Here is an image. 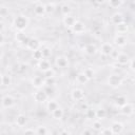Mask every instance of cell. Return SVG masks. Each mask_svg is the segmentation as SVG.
<instances>
[{
  "label": "cell",
  "mask_w": 135,
  "mask_h": 135,
  "mask_svg": "<svg viewBox=\"0 0 135 135\" xmlns=\"http://www.w3.org/2000/svg\"><path fill=\"white\" fill-rule=\"evenodd\" d=\"M55 77L54 78H45V85L46 86H53L55 84Z\"/></svg>",
  "instance_id": "ab89813d"
},
{
  "label": "cell",
  "mask_w": 135,
  "mask_h": 135,
  "mask_svg": "<svg viewBox=\"0 0 135 135\" xmlns=\"http://www.w3.org/2000/svg\"><path fill=\"white\" fill-rule=\"evenodd\" d=\"M40 46H41V42L37 38H30V40L26 44V47L32 52L40 50Z\"/></svg>",
  "instance_id": "9c48e42d"
},
{
  "label": "cell",
  "mask_w": 135,
  "mask_h": 135,
  "mask_svg": "<svg viewBox=\"0 0 135 135\" xmlns=\"http://www.w3.org/2000/svg\"><path fill=\"white\" fill-rule=\"evenodd\" d=\"M83 73L85 74V76L88 77V79H89V80L93 79V78H94V76H95V71H94L93 69H91V68H86V69L83 71Z\"/></svg>",
  "instance_id": "e575fe53"
},
{
  "label": "cell",
  "mask_w": 135,
  "mask_h": 135,
  "mask_svg": "<svg viewBox=\"0 0 135 135\" xmlns=\"http://www.w3.org/2000/svg\"><path fill=\"white\" fill-rule=\"evenodd\" d=\"M12 76L8 74H1V85L2 86H9L12 84Z\"/></svg>",
  "instance_id": "603a6c76"
},
{
  "label": "cell",
  "mask_w": 135,
  "mask_h": 135,
  "mask_svg": "<svg viewBox=\"0 0 135 135\" xmlns=\"http://www.w3.org/2000/svg\"><path fill=\"white\" fill-rule=\"evenodd\" d=\"M34 14L36 16H43L46 14L45 12V3L42 2H36L34 6Z\"/></svg>",
  "instance_id": "30bf717a"
},
{
  "label": "cell",
  "mask_w": 135,
  "mask_h": 135,
  "mask_svg": "<svg viewBox=\"0 0 135 135\" xmlns=\"http://www.w3.org/2000/svg\"><path fill=\"white\" fill-rule=\"evenodd\" d=\"M54 11H55V3H51V2L45 3V12H46V14H52Z\"/></svg>",
  "instance_id": "d590c367"
},
{
  "label": "cell",
  "mask_w": 135,
  "mask_h": 135,
  "mask_svg": "<svg viewBox=\"0 0 135 135\" xmlns=\"http://www.w3.org/2000/svg\"><path fill=\"white\" fill-rule=\"evenodd\" d=\"M33 97H34V100L36 101V102H39V103H43V102H45L47 99H49V95H47V93L44 91V90H37L35 93H34V95H33Z\"/></svg>",
  "instance_id": "3957f363"
},
{
  "label": "cell",
  "mask_w": 135,
  "mask_h": 135,
  "mask_svg": "<svg viewBox=\"0 0 135 135\" xmlns=\"http://www.w3.org/2000/svg\"><path fill=\"white\" fill-rule=\"evenodd\" d=\"M55 63H56V65H57L58 68H60V69H65V68H68V65H69V59H68V57H65V56H63V55H60V56H57V57H56Z\"/></svg>",
  "instance_id": "7c38bea8"
},
{
  "label": "cell",
  "mask_w": 135,
  "mask_h": 135,
  "mask_svg": "<svg viewBox=\"0 0 135 135\" xmlns=\"http://www.w3.org/2000/svg\"><path fill=\"white\" fill-rule=\"evenodd\" d=\"M58 135H72V134H71V132L68 131V130H62V131L59 132Z\"/></svg>",
  "instance_id": "f6af8a7d"
},
{
  "label": "cell",
  "mask_w": 135,
  "mask_h": 135,
  "mask_svg": "<svg viewBox=\"0 0 135 135\" xmlns=\"http://www.w3.org/2000/svg\"><path fill=\"white\" fill-rule=\"evenodd\" d=\"M134 105L132 104V103H130V102H128V103H126L122 108H120V112H121V114H123V115H126V116H130V115H132L133 113H134Z\"/></svg>",
  "instance_id": "d6986e66"
},
{
  "label": "cell",
  "mask_w": 135,
  "mask_h": 135,
  "mask_svg": "<svg viewBox=\"0 0 135 135\" xmlns=\"http://www.w3.org/2000/svg\"><path fill=\"white\" fill-rule=\"evenodd\" d=\"M15 123L18 126V127H24L26 123H27V117L24 115V114H18L15 118Z\"/></svg>",
  "instance_id": "44dd1931"
},
{
  "label": "cell",
  "mask_w": 135,
  "mask_h": 135,
  "mask_svg": "<svg viewBox=\"0 0 135 135\" xmlns=\"http://www.w3.org/2000/svg\"><path fill=\"white\" fill-rule=\"evenodd\" d=\"M60 12H61V14L63 15V17L69 16V15H72V14H71V13H72V7H71L70 4L63 3V4H61V6H60Z\"/></svg>",
  "instance_id": "d4e9b609"
},
{
  "label": "cell",
  "mask_w": 135,
  "mask_h": 135,
  "mask_svg": "<svg viewBox=\"0 0 135 135\" xmlns=\"http://www.w3.org/2000/svg\"><path fill=\"white\" fill-rule=\"evenodd\" d=\"M71 98L74 101H82L84 99V91L80 88H75L71 91Z\"/></svg>",
  "instance_id": "277c9868"
},
{
  "label": "cell",
  "mask_w": 135,
  "mask_h": 135,
  "mask_svg": "<svg viewBox=\"0 0 135 135\" xmlns=\"http://www.w3.org/2000/svg\"><path fill=\"white\" fill-rule=\"evenodd\" d=\"M46 135H53V134H52V133H47Z\"/></svg>",
  "instance_id": "7dc6e473"
},
{
  "label": "cell",
  "mask_w": 135,
  "mask_h": 135,
  "mask_svg": "<svg viewBox=\"0 0 135 135\" xmlns=\"http://www.w3.org/2000/svg\"><path fill=\"white\" fill-rule=\"evenodd\" d=\"M32 57L33 59L37 60V61H40L43 59V54H42V50H37V51H34L33 54H32Z\"/></svg>",
  "instance_id": "1f68e13d"
},
{
  "label": "cell",
  "mask_w": 135,
  "mask_h": 135,
  "mask_svg": "<svg viewBox=\"0 0 135 135\" xmlns=\"http://www.w3.org/2000/svg\"><path fill=\"white\" fill-rule=\"evenodd\" d=\"M76 81L79 84H85L89 81V79H88V77L85 76V74L83 72H80V73H78L76 75Z\"/></svg>",
  "instance_id": "83f0119b"
},
{
  "label": "cell",
  "mask_w": 135,
  "mask_h": 135,
  "mask_svg": "<svg viewBox=\"0 0 135 135\" xmlns=\"http://www.w3.org/2000/svg\"><path fill=\"white\" fill-rule=\"evenodd\" d=\"M129 64H130V69H131L132 71H135V59H132Z\"/></svg>",
  "instance_id": "ee69618b"
},
{
  "label": "cell",
  "mask_w": 135,
  "mask_h": 135,
  "mask_svg": "<svg viewBox=\"0 0 135 135\" xmlns=\"http://www.w3.org/2000/svg\"><path fill=\"white\" fill-rule=\"evenodd\" d=\"M113 42H114L117 46L123 47V46L127 45L128 39H127V37H126L124 35H117V34H116V36H115L114 39H113Z\"/></svg>",
  "instance_id": "2e32d148"
},
{
  "label": "cell",
  "mask_w": 135,
  "mask_h": 135,
  "mask_svg": "<svg viewBox=\"0 0 135 135\" xmlns=\"http://www.w3.org/2000/svg\"><path fill=\"white\" fill-rule=\"evenodd\" d=\"M81 135H93V133H92V131H91L90 129H84V130L82 131Z\"/></svg>",
  "instance_id": "7bdbcfd3"
},
{
  "label": "cell",
  "mask_w": 135,
  "mask_h": 135,
  "mask_svg": "<svg viewBox=\"0 0 135 135\" xmlns=\"http://www.w3.org/2000/svg\"><path fill=\"white\" fill-rule=\"evenodd\" d=\"M32 85L35 89L40 90L42 86L45 85V78L44 77H41V76H34L32 78Z\"/></svg>",
  "instance_id": "ba28073f"
},
{
  "label": "cell",
  "mask_w": 135,
  "mask_h": 135,
  "mask_svg": "<svg viewBox=\"0 0 135 135\" xmlns=\"http://www.w3.org/2000/svg\"><path fill=\"white\" fill-rule=\"evenodd\" d=\"M37 66H38V70H39V71H41L42 73H45V72H47L49 70H51V69H52L51 62H50L47 59H42V60L38 61Z\"/></svg>",
  "instance_id": "4fadbf2b"
},
{
  "label": "cell",
  "mask_w": 135,
  "mask_h": 135,
  "mask_svg": "<svg viewBox=\"0 0 135 135\" xmlns=\"http://www.w3.org/2000/svg\"><path fill=\"white\" fill-rule=\"evenodd\" d=\"M59 108V103L56 101V100H54V99H50L49 101H47V103H46V110H47V112H50L51 114L55 111V110H57Z\"/></svg>",
  "instance_id": "7402d4cb"
},
{
  "label": "cell",
  "mask_w": 135,
  "mask_h": 135,
  "mask_svg": "<svg viewBox=\"0 0 135 135\" xmlns=\"http://www.w3.org/2000/svg\"><path fill=\"white\" fill-rule=\"evenodd\" d=\"M43 74H44V78H54L55 77V71L53 69L49 70L47 72H45Z\"/></svg>",
  "instance_id": "74e56055"
},
{
  "label": "cell",
  "mask_w": 135,
  "mask_h": 135,
  "mask_svg": "<svg viewBox=\"0 0 135 135\" xmlns=\"http://www.w3.org/2000/svg\"><path fill=\"white\" fill-rule=\"evenodd\" d=\"M123 3L124 2L121 0H111L108 2V5L112 8H119L121 5H123Z\"/></svg>",
  "instance_id": "4dcf8cb0"
},
{
  "label": "cell",
  "mask_w": 135,
  "mask_h": 135,
  "mask_svg": "<svg viewBox=\"0 0 135 135\" xmlns=\"http://www.w3.org/2000/svg\"><path fill=\"white\" fill-rule=\"evenodd\" d=\"M16 40L18 42H20V43H26L27 44L30 38H27L23 32H17V34H16Z\"/></svg>",
  "instance_id": "4316f807"
},
{
  "label": "cell",
  "mask_w": 135,
  "mask_h": 135,
  "mask_svg": "<svg viewBox=\"0 0 135 135\" xmlns=\"http://www.w3.org/2000/svg\"><path fill=\"white\" fill-rule=\"evenodd\" d=\"M113 51H114V46H113V44L110 43V42H104V43H102L101 46H100V49H99L100 54L103 55V56H111L112 53H113Z\"/></svg>",
  "instance_id": "5b68a950"
},
{
  "label": "cell",
  "mask_w": 135,
  "mask_h": 135,
  "mask_svg": "<svg viewBox=\"0 0 135 135\" xmlns=\"http://www.w3.org/2000/svg\"><path fill=\"white\" fill-rule=\"evenodd\" d=\"M18 70H19L20 72H24V71H26V70H27V65H26V64H24V63H22V64H19V68H18Z\"/></svg>",
  "instance_id": "b9f144b4"
},
{
  "label": "cell",
  "mask_w": 135,
  "mask_h": 135,
  "mask_svg": "<svg viewBox=\"0 0 135 135\" xmlns=\"http://www.w3.org/2000/svg\"><path fill=\"white\" fill-rule=\"evenodd\" d=\"M49 133L47 129L45 126H38L36 129V134L37 135H46Z\"/></svg>",
  "instance_id": "836d02e7"
},
{
  "label": "cell",
  "mask_w": 135,
  "mask_h": 135,
  "mask_svg": "<svg viewBox=\"0 0 135 135\" xmlns=\"http://www.w3.org/2000/svg\"><path fill=\"white\" fill-rule=\"evenodd\" d=\"M1 104H2V109H9L15 104V98L12 95L6 94L2 97Z\"/></svg>",
  "instance_id": "8992f818"
},
{
  "label": "cell",
  "mask_w": 135,
  "mask_h": 135,
  "mask_svg": "<svg viewBox=\"0 0 135 135\" xmlns=\"http://www.w3.org/2000/svg\"><path fill=\"white\" fill-rule=\"evenodd\" d=\"M100 132H101L100 135H114L112 130H111V128H103Z\"/></svg>",
  "instance_id": "f35d334b"
},
{
  "label": "cell",
  "mask_w": 135,
  "mask_h": 135,
  "mask_svg": "<svg viewBox=\"0 0 135 135\" xmlns=\"http://www.w3.org/2000/svg\"><path fill=\"white\" fill-rule=\"evenodd\" d=\"M23 135H37V134H36V131H34L33 129H26L23 132Z\"/></svg>",
  "instance_id": "60d3db41"
},
{
  "label": "cell",
  "mask_w": 135,
  "mask_h": 135,
  "mask_svg": "<svg viewBox=\"0 0 135 135\" xmlns=\"http://www.w3.org/2000/svg\"><path fill=\"white\" fill-rule=\"evenodd\" d=\"M115 60H116V61L118 62V64H120V65H126V64L130 63V61H131L130 56H129L128 54H126V53H119Z\"/></svg>",
  "instance_id": "e0dca14e"
},
{
  "label": "cell",
  "mask_w": 135,
  "mask_h": 135,
  "mask_svg": "<svg viewBox=\"0 0 135 135\" xmlns=\"http://www.w3.org/2000/svg\"><path fill=\"white\" fill-rule=\"evenodd\" d=\"M76 22H77V19H76L75 16H73V15L65 16V17H63V19H62L63 25H64L65 27H69V28H72V27L75 25Z\"/></svg>",
  "instance_id": "8fae6325"
},
{
  "label": "cell",
  "mask_w": 135,
  "mask_h": 135,
  "mask_svg": "<svg viewBox=\"0 0 135 135\" xmlns=\"http://www.w3.org/2000/svg\"><path fill=\"white\" fill-rule=\"evenodd\" d=\"M107 82H108V85H109V86H111V88H113V89H116V88H119V86L122 84L123 79H122V77H121L120 75H118V74H111V75L108 77Z\"/></svg>",
  "instance_id": "7a4b0ae2"
},
{
  "label": "cell",
  "mask_w": 135,
  "mask_h": 135,
  "mask_svg": "<svg viewBox=\"0 0 135 135\" xmlns=\"http://www.w3.org/2000/svg\"><path fill=\"white\" fill-rule=\"evenodd\" d=\"M92 129H93L94 131H97V132L101 131V130L103 129L101 121H100V120H98V119H97V120H94V121L92 122Z\"/></svg>",
  "instance_id": "d6a6232c"
},
{
  "label": "cell",
  "mask_w": 135,
  "mask_h": 135,
  "mask_svg": "<svg viewBox=\"0 0 135 135\" xmlns=\"http://www.w3.org/2000/svg\"><path fill=\"white\" fill-rule=\"evenodd\" d=\"M115 32L117 35H124L129 32V24L127 22H123L121 24H118L115 26Z\"/></svg>",
  "instance_id": "ffe728a7"
},
{
  "label": "cell",
  "mask_w": 135,
  "mask_h": 135,
  "mask_svg": "<svg viewBox=\"0 0 135 135\" xmlns=\"http://www.w3.org/2000/svg\"><path fill=\"white\" fill-rule=\"evenodd\" d=\"M82 50H83L84 54L88 55V56H93V55H95V54L97 53V47H96V45L93 44V43H88V44H85Z\"/></svg>",
  "instance_id": "ac0fdd59"
},
{
  "label": "cell",
  "mask_w": 135,
  "mask_h": 135,
  "mask_svg": "<svg viewBox=\"0 0 135 135\" xmlns=\"http://www.w3.org/2000/svg\"><path fill=\"white\" fill-rule=\"evenodd\" d=\"M107 117V111L103 108H99L96 110V118L98 120H102Z\"/></svg>",
  "instance_id": "f546056e"
},
{
  "label": "cell",
  "mask_w": 135,
  "mask_h": 135,
  "mask_svg": "<svg viewBox=\"0 0 135 135\" xmlns=\"http://www.w3.org/2000/svg\"><path fill=\"white\" fill-rule=\"evenodd\" d=\"M84 115H85L86 119L93 120V119H95V118H96V110H94V109H92V108H89V109L85 111Z\"/></svg>",
  "instance_id": "f1b7e54d"
},
{
  "label": "cell",
  "mask_w": 135,
  "mask_h": 135,
  "mask_svg": "<svg viewBox=\"0 0 135 135\" xmlns=\"http://www.w3.org/2000/svg\"><path fill=\"white\" fill-rule=\"evenodd\" d=\"M42 54H43V58H49L51 55H52V51L50 47L45 46V47H42Z\"/></svg>",
  "instance_id": "8d00e7d4"
},
{
  "label": "cell",
  "mask_w": 135,
  "mask_h": 135,
  "mask_svg": "<svg viewBox=\"0 0 135 135\" xmlns=\"http://www.w3.org/2000/svg\"><path fill=\"white\" fill-rule=\"evenodd\" d=\"M126 103H128V100H127V97L123 96V95H119L115 98V105L118 107V108H122Z\"/></svg>",
  "instance_id": "484cf974"
},
{
  "label": "cell",
  "mask_w": 135,
  "mask_h": 135,
  "mask_svg": "<svg viewBox=\"0 0 135 135\" xmlns=\"http://www.w3.org/2000/svg\"><path fill=\"white\" fill-rule=\"evenodd\" d=\"M72 31H73L74 34L80 35V34H82V33L85 32V24H84L82 21L77 20V22L75 23V25L72 27Z\"/></svg>",
  "instance_id": "9a60e30c"
},
{
  "label": "cell",
  "mask_w": 135,
  "mask_h": 135,
  "mask_svg": "<svg viewBox=\"0 0 135 135\" xmlns=\"http://www.w3.org/2000/svg\"><path fill=\"white\" fill-rule=\"evenodd\" d=\"M110 128H111V130H112V132H113L114 135H118V134L122 133V131L124 129V126L120 121H114V122H112V124H111Z\"/></svg>",
  "instance_id": "5bb4252c"
},
{
  "label": "cell",
  "mask_w": 135,
  "mask_h": 135,
  "mask_svg": "<svg viewBox=\"0 0 135 135\" xmlns=\"http://www.w3.org/2000/svg\"><path fill=\"white\" fill-rule=\"evenodd\" d=\"M63 115H64V111L61 107H59L57 110H55L53 113H52V117L55 119V120H61L63 118Z\"/></svg>",
  "instance_id": "cb8c5ba5"
},
{
  "label": "cell",
  "mask_w": 135,
  "mask_h": 135,
  "mask_svg": "<svg viewBox=\"0 0 135 135\" xmlns=\"http://www.w3.org/2000/svg\"><path fill=\"white\" fill-rule=\"evenodd\" d=\"M133 36H134V38H135V30H134V33H133Z\"/></svg>",
  "instance_id": "bcb514c9"
},
{
  "label": "cell",
  "mask_w": 135,
  "mask_h": 135,
  "mask_svg": "<svg viewBox=\"0 0 135 135\" xmlns=\"http://www.w3.org/2000/svg\"><path fill=\"white\" fill-rule=\"evenodd\" d=\"M30 20L28 17L25 16L24 14H19L17 15L14 20H13V26L18 31V32H23L27 26H28Z\"/></svg>",
  "instance_id": "6da1fadb"
},
{
  "label": "cell",
  "mask_w": 135,
  "mask_h": 135,
  "mask_svg": "<svg viewBox=\"0 0 135 135\" xmlns=\"http://www.w3.org/2000/svg\"><path fill=\"white\" fill-rule=\"evenodd\" d=\"M111 22H112L115 26L118 25V24H121V23L126 22V20H124V15H123L122 13H120V12L114 13V14L111 16Z\"/></svg>",
  "instance_id": "52a82bcc"
}]
</instances>
